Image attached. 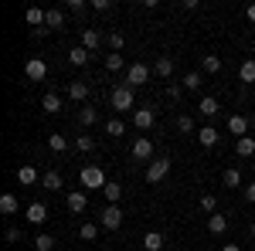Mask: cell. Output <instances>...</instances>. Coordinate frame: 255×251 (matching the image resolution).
Wrapping results in <instances>:
<instances>
[{"label": "cell", "instance_id": "4dcf8cb0", "mask_svg": "<svg viewBox=\"0 0 255 251\" xmlns=\"http://www.w3.org/2000/svg\"><path fill=\"white\" fill-rule=\"evenodd\" d=\"M48 150H51V153H65V150H68V139L58 136V133H51L48 136Z\"/></svg>", "mask_w": 255, "mask_h": 251}, {"label": "cell", "instance_id": "277c9868", "mask_svg": "<svg viewBox=\"0 0 255 251\" xmlns=\"http://www.w3.org/2000/svg\"><path fill=\"white\" fill-rule=\"evenodd\" d=\"M167 173H170V160H167V156L150 160V167H146V180H150V183H160Z\"/></svg>", "mask_w": 255, "mask_h": 251}, {"label": "cell", "instance_id": "3957f363", "mask_svg": "<svg viewBox=\"0 0 255 251\" xmlns=\"http://www.w3.org/2000/svg\"><path fill=\"white\" fill-rule=\"evenodd\" d=\"M119 224H123V211H119L116 204L102 207V214H99V228H102V231H116Z\"/></svg>", "mask_w": 255, "mask_h": 251}, {"label": "cell", "instance_id": "83f0119b", "mask_svg": "<svg viewBox=\"0 0 255 251\" xmlns=\"http://www.w3.org/2000/svg\"><path fill=\"white\" fill-rule=\"evenodd\" d=\"M24 20H27V24H31V27H44V10H41V7H27V14H24Z\"/></svg>", "mask_w": 255, "mask_h": 251}, {"label": "cell", "instance_id": "b9f144b4", "mask_svg": "<svg viewBox=\"0 0 255 251\" xmlns=\"http://www.w3.org/2000/svg\"><path fill=\"white\" fill-rule=\"evenodd\" d=\"M92 10H99V14L113 10V0H92Z\"/></svg>", "mask_w": 255, "mask_h": 251}, {"label": "cell", "instance_id": "4316f807", "mask_svg": "<svg viewBox=\"0 0 255 251\" xmlns=\"http://www.w3.org/2000/svg\"><path fill=\"white\" fill-rule=\"evenodd\" d=\"M197 143H201V146H215V143H218V129H215V126L197 129Z\"/></svg>", "mask_w": 255, "mask_h": 251}, {"label": "cell", "instance_id": "d590c367", "mask_svg": "<svg viewBox=\"0 0 255 251\" xmlns=\"http://www.w3.org/2000/svg\"><path fill=\"white\" fill-rule=\"evenodd\" d=\"M201 85H204L201 72H187V75H184V88H191V92H194V88H201Z\"/></svg>", "mask_w": 255, "mask_h": 251}, {"label": "cell", "instance_id": "52a82bcc", "mask_svg": "<svg viewBox=\"0 0 255 251\" xmlns=\"http://www.w3.org/2000/svg\"><path fill=\"white\" fill-rule=\"evenodd\" d=\"M129 156H133V160H153V143H150L146 136H139L136 143L129 146Z\"/></svg>", "mask_w": 255, "mask_h": 251}, {"label": "cell", "instance_id": "c3c4849f", "mask_svg": "<svg viewBox=\"0 0 255 251\" xmlns=\"http://www.w3.org/2000/svg\"><path fill=\"white\" fill-rule=\"evenodd\" d=\"M252 238H255V221H252Z\"/></svg>", "mask_w": 255, "mask_h": 251}, {"label": "cell", "instance_id": "f35d334b", "mask_svg": "<svg viewBox=\"0 0 255 251\" xmlns=\"http://www.w3.org/2000/svg\"><path fill=\"white\" fill-rule=\"evenodd\" d=\"M106 133H109V136H123V133H126L123 119H109V122H106Z\"/></svg>", "mask_w": 255, "mask_h": 251}, {"label": "cell", "instance_id": "7dc6e473", "mask_svg": "<svg viewBox=\"0 0 255 251\" xmlns=\"http://www.w3.org/2000/svg\"><path fill=\"white\" fill-rule=\"evenodd\" d=\"M221 251H242V245H225Z\"/></svg>", "mask_w": 255, "mask_h": 251}, {"label": "cell", "instance_id": "5bb4252c", "mask_svg": "<svg viewBox=\"0 0 255 251\" xmlns=\"http://www.w3.org/2000/svg\"><path fill=\"white\" fill-rule=\"evenodd\" d=\"M197 112H201V116H208V119H215L218 112H221V105H218L215 95H204V98H201V105H197Z\"/></svg>", "mask_w": 255, "mask_h": 251}, {"label": "cell", "instance_id": "f6af8a7d", "mask_svg": "<svg viewBox=\"0 0 255 251\" xmlns=\"http://www.w3.org/2000/svg\"><path fill=\"white\" fill-rule=\"evenodd\" d=\"M245 197H249V200L255 204V183H249V187H245Z\"/></svg>", "mask_w": 255, "mask_h": 251}, {"label": "cell", "instance_id": "ee69618b", "mask_svg": "<svg viewBox=\"0 0 255 251\" xmlns=\"http://www.w3.org/2000/svg\"><path fill=\"white\" fill-rule=\"evenodd\" d=\"M7 241H20V228H7Z\"/></svg>", "mask_w": 255, "mask_h": 251}, {"label": "cell", "instance_id": "7402d4cb", "mask_svg": "<svg viewBox=\"0 0 255 251\" xmlns=\"http://www.w3.org/2000/svg\"><path fill=\"white\" fill-rule=\"evenodd\" d=\"M17 211H20V200L14 197V193H3V197H0V214L10 217V214H17Z\"/></svg>", "mask_w": 255, "mask_h": 251}, {"label": "cell", "instance_id": "60d3db41", "mask_svg": "<svg viewBox=\"0 0 255 251\" xmlns=\"http://www.w3.org/2000/svg\"><path fill=\"white\" fill-rule=\"evenodd\" d=\"M65 10H72V14H82V10H85V0H65Z\"/></svg>", "mask_w": 255, "mask_h": 251}, {"label": "cell", "instance_id": "8d00e7d4", "mask_svg": "<svg viewBox=\"0 0 255 251\" xmlns=\"http://www.w3.org/2000/svg\"><path fill=\"white\" fill-rule=\"evenodd\" d=\"M79 238H82V241H96V238H99V224H82Z\"/></svg>", "mask_w": 255, "mask_h": 251}, {"label": "cell", "instance_id": "7c38bea8", "mask_svg": "<svg viewBox=\"0 0 255 251\" xmlns=\"http://www.w3.org/2000/svg\"><path fill=\"white\" fill-rule=\"evenodd\" d=\"M38 180H41V176H38V170H34L31 163H24V167L17 170V183H20V187H34Z\"/></svg>", "mask_w": 255, "mask_h": 251}, {"label": "cell", "instance_id": "d6986e66", "mask_svg": "<svg viewBox=\"0 0 255 251\" xmlns=\"http://www.w3.org/2000/svg\"><path fill=\"white\" fill-rule=\"evenodd\" d=\"M68 98L72 102H85L89 98V85L85 82H68Z\"/></svg>", "mask_w": 255, "mask_h": 251}, {"label": "cell", "instance_id": "e575fe53", "mask_svg": "<svg viewBox=\"0 0 255 251\" xmlns=\"http://www.w3.org/2000/svg\"><path fill=\"white\" fill-rule=\"evenodd\" d=\"M75 150H79V153H92V150H96V139H92V136H75Z\"/></svg>", "mask_w": 255, "mask_h": 251}, {"label": "cell", "instance_id": "1f68e13d", "mask_svg": "<svg viewBox=\"0 0 255 251\" xmlns=\"http://www.w3.org/2000/svg\"><path fill=\"white\" fill-rule=\"evenodd\" d=\"M201 68H204L208 75H218V72H221V58H218V55H204V61H201Z\"/></svg>", "mask_w": 255, "mask_h": 251}, {"label": "cell", "instance_id": "e0dca14e", "mask_svg": "<svg viewBox=\"0 0 255 251\" xmlns=\"http://www.w3.org/2000/svg\"><path fill=\"white\" fill-rule=\"evenodd\" d=\"M235 153L242 156V160L255 156V139H252V136H242V139H235Z\"/></svg>", "mask_w": 255, "mask_h": 251}, {"label": "cell", "instance_id": "cb8c5ba5", "mask_svg": "<svg viewBox=\"0 0 255 251\" xmlns=\"http://www.w3.org/2000/svg\"><path fill=\"white\" fill-rule=\"evenodd\" d=\"M221 183H225V187H232V190L242 187V170H238V167H228V170L221 173Z\"/></svg>", "mask_w": 255, "mask_h": 251}, {"label": "cell", "instance_id": "9a60e30c", "mask_svg": "<svg viewBox=\"0 0 255 251\" xmlns=\"http://www.w3.org/2000/svg\"><path fill=\"white\" fill-rule=\"evenodd\" d=\"M65 204H68V211H72V214H82L89 200H85V193H82V190H72L68 197H65Z\"/></svg>", "mask_w": 255, "mask_h": 251}, {"label": "cell", "instance_id": "44dd1931", "mask_svg": "<svg viewBox=\"0 0 255 251\" xmlns=\"http://www.w3.org/2000/svg\"><path fill=\"white\" fill-rule=\"evenodd\" d=\"M41 109H44L48 116H55V112H61V98L55 95V92H44V98H41Z\"/></svg>", "mask_w": 255, "mask_h": 251}, {"label": "cell", "instance_id": "d4e9b609", "mask_svg": "<svg viewBox=\"0 0 255 251\" xmlns=\"http://www.w3.org/2000/svg\"><path fill=\"white\" fill-rule=\"evenodd\" d=\"M102 197H106L109 204H119V197H123V183H116V180H109V183L102 187Z\"/></svg>", "mask_w": 255, "mask_h": 251}, {"label": "cell", "instance_id": "ffe728a7", "mask_svg": "<svg viewBox=\"0 0 255 251\" xmlns=\"http://www.w3.org/2000/svg\"><path fill=\"white\" fill-rule=\"evenodd\" d=\"M143 248L146 251H163V234L160 231H146L143 234Z\"/></svg>", "mask_w": 255, "mask_h": 251}, {"label": "cell", "instance_id": "9c48e42d", "mask_svg": "<svg viewBox=\"0 0 255 251\" xmlns=\"http://www.w3.org/2000/svg\"><path fill=\"white\" fill-rule=\"evenodd\" d=\"M249 126H252V122H249V116H242V112H235V116L228 119V133L235 136V139L249 136Z\"/></svg>", "mask_w": 255, "mask_h": 251}, {"label": "cell", "instance_id": "603a6c76", "mask_svg": "<svg viewBox=\"0 0 255 251\" xmlns=\"http://www.w3.org/2000/svg\"><path fill=\"white\" fill-rule=\"evenodd\" d=\"M208 231L211 234H225L228 231V217H225V214H211V217H208Z\"/></svg>", "mask_w": 255, "mask_h": 251}, {"label": "cell", "instance_id": "8fae6325", "mask_svg": "<svg viewBox=\"0 0 255 251\" xmlns=\"http://www.w3.org/2000/svg\"><path fill=\"white\" fill-rule=\"evenodd\" d=\"M99 44H102V34H99L96 27H85V31H82V48H85V51L92 55Z\"/></svg>", "mask_w": 255, "mask_h": 251}, {"label": "cell", "instance_id": "7a4b0ae2", "mask_svg": "<svg viewBox=\"0 0 255 251\" xmlns=\"http://www.w3.org/2000/svg\"><path fill=\"white\" fill-rule=\"evenodd\" d=\"M106 183H109V180H106V173H102V167L92 163V167L82 170V187H85V190H102Z\"/></svg>", "mask_w": 255, "mask_h": 251}, {"label": "cell", "instance_id": "30bf717a", "mask_svg": "<svg viewBox=\"0 0 255 251\" xmlns=\"http://www.w3.org/2000/svg\"><path fill=\"white\" fill-rule=\"evenodd\" d=\"M61 24H65V14H61L58 7H48V10H44V27H48V31H61ZM44 27H41V31H44Z\"/></svg>", "mask_w": 255, "mask_h": 251}, {"label": "cell", "instance_id": "ba28073f", "mask_svg": "<svg viewBox=\"0 0 255 251\" xmlns=\"http://www.w3.org/2000/svg\"><path fill=\"white\" fill-rule=\"evenodd\" d=\"M24 75L31 78V82H44V78H48V65H44L41 58H31L27 65H24Z\"/></svg>", "mask_w": 255, "mask_h": 251}, {"label": "cell", "instance_id": "484cf974", "mask_svg": "<svg viewBox=\"0 0 255 251\" xmlns=\"http://www.w3.org/2000/svg\"><path fill=\"white\" fill-rule=\"evenodd\" d=\"M92 122H99V109L96 105H82L79 109V126H92Z\"/></svg>", "mask_w": 255, "mask_h": 251}, {"label": "cell", "instance_id": "8992f818", "mask_svg": "<svg viewBox=\"0 0 255 251\" xmlns=\"http://www.w3.org/2000/svg\"><path fill=\"white\" fill-rule=\"evenodd\" d=\"M153 122H157L153 105H143V109H136V112H133V126H136V129H150Z\"/></svg>", "mask_w": 255, "mask_h": 251}, {"label": "cell", "instance_id": "ac0fdd59", "mask_svg": "<svg viewBox=\"0 0 255 251\" xmlns=\"http://www.w3.org/2000/svg\"><path fill=\"white\" fill-rule=\"evenodd\" d=\"M41 187L44 190H61V173L58 170H44L41 173Z\"/></svg>", "mask_w": 255, "mask_h": 251}, {"label": "cell", "instance_id": "4fadbf2b", "mask_svg": "<svg viewBox=\"0 0 255 251\" xmlns=\"http://www.w3.org/2000/svg\"><path fill=\"white\" fill-rule=\"evenodd\" d=\"M27 221H31V224H44V221H48V207H44V204H41V200H34V204H31V207H27Z\"/></svg>", "mask_w": 255, "mask_h": 251}, {"label": "cell", "instance_id": "74e56055", "mask_svg": "<svg viewBox=\"0 0 255 251\" xmlns=\"http://www.w3.org/2000/svg\"><path fill=\"white\" fill-rule=\"evenodd\" d=\"M201 207H204L208 214H218V197L215 193H204V197H201Z\"/></svg>", "mask_w": 255, "mask_h": 251}, {"label": "cell", "instance_id": "5b68a950", "mask_svg": "<svg viewBox=\"0 0 255 251\" xmlns=\"http://www.w3.org/2000/svg\"><path fill=\"white\" fill-rule=\"evenodd\" d=\"M146 78H150V68L136 61V65H129V72H126V85L129 88H139V85H146Z\"/></svg>", "mask_w": 255, "mask_h": 251}, {"label": "cell", "instance_id": "836d02e7", "mask_svg": "<svg viewBox=\"0 0 255 251\" xmlns=\"http://www.w3.org/2000/svg\"><path fill=\"white\" fill-rule=\"evenodd\" d=\"M34 251H55V238L51 234H38L34 238Z\"/></svg>", "mask_w": 255, "mask_h": 251}, {"label": "cell", "instance_id": "7bdbcfd3", "mask_svg": "<svg viewBox=\"0 0 255 251\" xmlns=\"http://www.w3.org/2000/svg\"><path fill=\"white\" fill-rule=\"evenodd\" d=\"M109 48H113V51H119V48H123V34H119V31H113V34H109Z\"/></svg>", "mask_w": 255, "mask_h": 251}, {"label": "cell", "instance_id": "ab89813d", "mask_svg": "<svg viewBox=\"0 0 255 251\" xmlns=\"http://www.w3.org/2000/svg\"><path fill=\"white\" fill-rule=\"evenodd\" d=\"M177 129H180V133H194V119L180 116V119H177Z\"/></svg>", "mask_w": 255, "mask_h": 251}, {"label": "cell", "instance_id": "6da1fadb", "mask_svg": "<svg viewBox=\"0 0 255 251\" xmlns=\"http://www.w3.org/2000/svg\"><path fill=\"white\" fill-rule=\"evenodd\" d=\"M109 105H113L116 112H129V109L136 105V92H133L129 85H116L113 95H109Z\"/></svg>", "mask_w": 255, "mask_h": 251}, {"label": "cell", "instance_id": "bcb514c9", "mask_svg": "<svg viewBox=\"0 0 255 251\" xmlns=\"http://www.w3.org/2000/svg\"><path fill=\"white\" fill-rule=\"evenodd\" d=\"M245 17H249V20L255 24V3H249V10H245Z\"/></svg>", "mask_w": 255, "mask_h": 251}, {"label": "cell", "instance_id": "2e32d148", "mask_svg": "<svg viewBox=\"0 0 255 251\" xmlns=\"http://www.w3.org/2000/svg\"><path fill=\"white\" fill-rule=\"evenodd\" d=\"M153 75H157V78H170V75H174V61L167 58V55H160V58L153 61Z\"/></svg>", "mask_w": 255, "mask_h": 251}, {"label": "cell", "instance_id": "d6a6232c", "mask_svg": "<svg viewBox=\"0 0 255 251\" xmlns=\"http://www.w3.org/2000/svg\"><path fill=\"white\" fill-rule=\"evenodd\" d=\"M123 65H126V61H123V55H119V51L106 55V72H123Z\"/></svg>", "mask_w": 255, "mask_h": 251}, {"label": "cell", "instance_id": "f1b7e54d", "mask_svg": "<svg viewBox=\"0 0 255 251\" xmlns=\"http://www.w3.org/2000/svg\"><path fill=\"white\" fill-rule=\"evenodd\" d=\"M85 61H89V51H85V48H72V51H68V65H72V68H82V65H85Z\"/></svg>", "mask_w": 255, "mask_h": 251}, {"label": "cell", "instance_id": "f546056e", "mask_svg": "<svg viewBox=\"0 0 255 251\" xmlns=\"http://www.w3.org/2000/svg\"><path fill=\"white\" fill-rule=\"evenodd\" d=\"M238 78H242L245 85H252V82H255V61H252V58L242 61V68H238Z\"/></svg>", "mask_w": 255, "mask_h": 251}]
</instances>
